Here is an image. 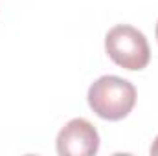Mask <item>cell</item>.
<instances>
[{"instance_id":"cell-4","label":"cell","mask_w":158,"mask_h":156,"mask_svg":"<svg viewBox=\"0 0 158 156\" xmlns=\"http://www.w3.org/2000/svg\"><path fill=\"white\" fill-rule=\"evenodd\" d=\"M151 154L158 156V136L155 138V142H153V145H151Z\"/></svg>"},{"instance_id":"cell-3","label":"cell","mask_w":158,"mask_h":156,"mask_svg":"<svg viewBox=\"0 0 158 156\" xmlns=\"http://www.w3.org/2000/svg\"><path fill=\"white\" fill-rule=\"evenodd\" d=\"M99 149V134L96 127L76 117L68 121L57 134V153L61 156H92Z\"/></svg>"},{"instance_id":"cell-2","label":"cell","mask_w":158,"mask_h":156,"mask_svg":"<svg viewBox=\"0 0 158 156\" xmlns=\"http://www.w3.org/2000/svg\"><path fill=\"white\" fill-rule=\"evenodd\" d=\"M109 57L125 70H143L149 64L151 50L145 35L127 24L114 26L105 37Z\"/></svg>"},{"instance_id":"cell-1","label":"cell","mask_w":158,"mask_h":156,"mask_svg":"<svg viewBox=\"0 0 158 156\" xmlns=\"http://www.w3.org/2000/svg\"><path fill=\"white\" fill-rule=\"evenodd\" d=\"M88 105L99 117L119 121L134 109L136 88L127 79L118 76H103L88 88Z\"/></svg>"},{"instance_id":"cell-5","label":"cell","mask_w":158,"mask_h":156,"mask_svg":"<svg viewBox=\"0 0 158 156\" xmlns=\"http://www.w3.org/2000/svg\"><path fill=\"white\" fill-rule=\"evenodd\" d=\"M156 39H158V24H156Z\"/></svg>"}]
</instances>
